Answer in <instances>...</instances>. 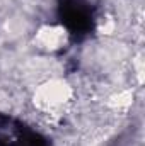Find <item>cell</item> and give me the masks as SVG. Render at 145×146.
Returning a JSON list of instances; mask_svg holds the SVG:
<instances>
[{
  "mask_svg": "<svg viewBox=\"0 0 145 146\" xmlns=\"http://www.w3.org/2000/svg\"><path fill=\"white\" fill-rule=\"evenodd\" d=\"M70 34L67 31L65 26L62 24H43L41 27H38L33 42L39 51L43 53H58L62 51L67 44H68Z\"/></svg>",
  "mask_w": 145,
  "mask_h": 146,
  "instance_id": "7a4b0ae2",
  "label": "cell"
},
{
  "mask_svg": "<svg viewBox=\"0 0 145 146\" xmlns=\"http://www.w3.org/2000/svg\"><path fill=\"white\" fill-rule=\"evenodd\" d=\"M72 87L63 80H48L34 92V106L39 112L58 115L72 100Z\"/></svg>",
  "mask_w": 145,
  "mask_h": 146,
  "instance_id": "6da1fadb",
  "label": "cell"
}]
</instances>
